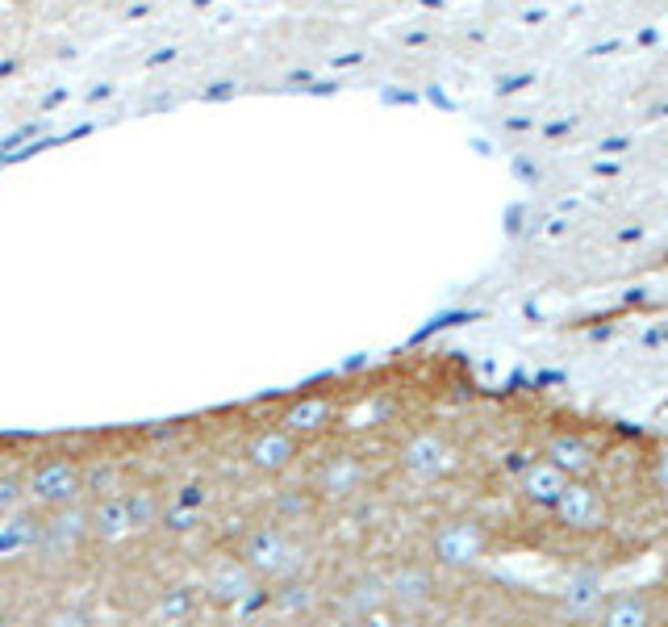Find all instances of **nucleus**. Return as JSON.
<instances>
[{
	"instance_id": "nucleus-1",
	"label": "nucleus",
	"mask_w": 668,
	"mask_h": 627,
	"mask_svg": "<svg viewBox=\"0 0 668 627\" xmlns=\"http://www.w3.org/2000/svg\"><path fill=\"white\" fill-rule=\"evenodd\" d=\"M80 490V477L76 469H67V464H55V469H42L38 481H34V494L46 498V502H67L71 494Z\"/></svg>"
},
{
	"instance_id": "nucleus-2",
	"label": "nucleus",
	"mask_w": 668,
	"mask_h": 627,
	"mask_svg": "<svg viewBox=\"0 0 668 627\" xmlns=\"http://www.w3.org/2000/svg\"><path fill=\"white\" fill-rule=\"evenodd\" d=\"M560 510L568 515V523H589V519H593V510H598V502H593L589 490L572 485V490H560Z\"/></svg>"
},
{
	"instance_id": "nucleus-3",
	"label": "nucleus",
	"mask_w": 668,
	"mask_h": 627,
	"mask_svg": "<svg viewBox=\"0 0 668 627\" xmlns=\"http://www.w3.org/2000/svg\"><path fill=\"white\" fill-rule=\"evenodd\" d=\"M284 556H293V548L284 544V540H276V536H259V540L251 544V561H255L259 569H280Z\"/></svg>"
},
{
	"instance_id": "nucleus-4",
	"label": "nucleus",
	"mask_w": 668,
	"mask_h": 627,
	"mask_svg": "<svg viewBox=\"0 0 668 627\" xmlns=\"http://www.w3.org/2000/svg\"><path fill=\"white\" fill-rule=\"evenodd\" d=\"M476 544H481V536H476L472 527H456V531H447L439 552L447 556V561H468V556L476 552Z\"/></svg>"
},
{
	"instance_id": "nucleus-5",
	"label": "nucleus",
	"mask_w": 668,
	"mask_h": 627,
	"mask_svg": "<svg viewBox=\"0 0 668 627\" xmlns=\"http://www.w3.org/2000/svg\"><path fill=\"white\" fill-rule=\"evenodd\" d=\"M410 464L418 473H435V469H443V448L435 444V439H422V444H414V452H410Z\"/></svg>"
},
{
	"instance_id": "nucleus-6",
	"label": "nucleus",
	"mask_w": 668,
	"mask_h": 627,
	"mask_svg": "<svg viewBox=\"0 0 668 627\" xmlns=\"http://www.w3.org/2000/svg\"><path fill=\"white\" fill-rule=\"evenodd\" d=\"M560 490H564V481H560L556 469H535V473H531V494H535V498L552 502V498H560Z\"/></svg>"
},
{
	"instance_id": "nucleus-7",
	"label": "nucleus",
	"mask_w": 668,
	"mask_h": 627,
	"mask_svg": "<svg viewBox=\"0 0 668 627\" xmlns=\"http://www.w3.org/2000/svg\"><path fill=\"white\" fill-rule=\"evenodd\" d=\"M289 452H293V448H289V439H284V435H264V439L255 444V460H259V464H280Z\"/></svg>"
},
{
	"instance_id": "nucleus-8",
	"label": "nucleus",
	"mask_w": 668,
	"mask_h": 627,
	"mask_svg": "<svg viewBox=\"0 0 668 627\" xmlns=\"http://www.w3.org/2000/svg\"><path fill=\"white\" fill-rule=\"evenodd\" d=\"M101 531L105 536H117V531H126V523H130V506L126 502H109L105 510H101Z\"/></svg>"
},
{
	"instance_id": "nucleus-9",
	"label": "nucleus",
	"mask_w": 668,
	"mask_h": 627,
	"mask_svg": "<svg viewBox=\"0 0 668 627\" xmlns=\"http://www.w3.org/2000/svg\"><path fill=\"white\" fill-rule=\"evenodd\" d=\"M318 418H326V406H322V402H305V406H297V410L289 414V423H293V427H314Z\"/></svg>"
},
{
	"instance_id": "nucleus-10",
	"label": "nucleus",
	"mask_w": 668,
	"mask_h": 627,
	"mask_svg": "<svg viewBox=\"0 0 668 627\" xmlns=\"http://www.w3.org/2000/svg\"><path fill=\"white\" fill-rule=\"evenodd\" d=\"M21 498V490H17V485H0V510H5V506H13Z\"/></svg>"
},
{
	"instance_id": "nucleus-11",
	"label": "nucleus",
	"mask_w": 668,
	"mask_h": 627,
	"mask_svg": "<svg viewBox=\"0 0 668 627\" xmlns=\"http://www.w3.org/2000/svg\"><path fill=\"white\" fill-rule=\"evenodd\" d=\"M664 473H668V464H664Z\"/></svg>"
}]
</instances>
